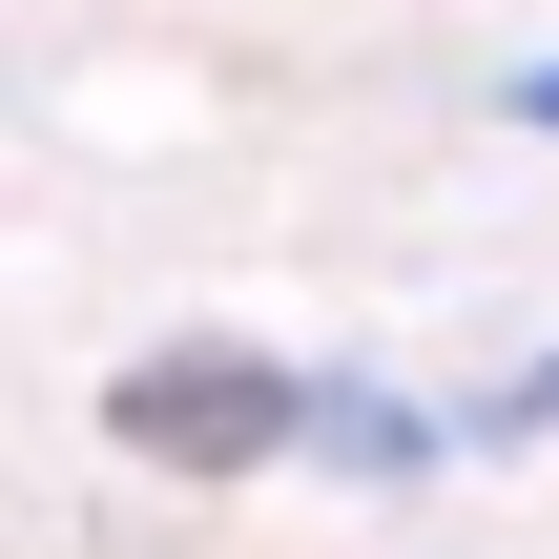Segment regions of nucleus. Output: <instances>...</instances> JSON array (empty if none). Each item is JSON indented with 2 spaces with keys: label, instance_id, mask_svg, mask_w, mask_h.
Masks as SVG:
<instances>
[{
  "label": "nucleus",
  "instance_id": "1",
  "mask_svg": "<svg viewBox=\"0 0 559 559\" xmlns=\"http://www.w3.org/2000/svg\"><path fill=\"white\" fill-rule=\"evenodd\" d=\"M290 415H311V373H290V353H145V373L104 394V436H124V456H166V477H270V456H290Z\"/></svg>",
  "mask_w": 559,
  "mask_h": 559
},
{
  "label": "nucleus",
  "instance_id": "2",
  "mask_svg": "<svg viewBox=\"0 0 559 559\" xmlns=\"http://www.w3.org/2000/svg\"><path fill=\"white\" fill-rule=\"evenodd\" d=\"M290 456H353V477H415V456H436V415H394V394H353V373H311V415H290Z\"/></svg>",
  "mask_w": 559,
  "mask_h": 559
},
{
  "label": "nucleus",
  "instance_id": "3",
  "mask_svg": "<svg viewBox=\"0 0 559 559\" xmlns=\"http://www.w3.org/2000/svg\"><path fill=\"white\" fill-rule=\"evenodd\" d=\"M519 124H559V62H519Z\"/></svg>",
  "mask_w": 559,
  "mask_h": 559
},
{
  "label": "nucleus",
  "instance_id": "4",
  "mask_svg": "<svg viewBox=\"0 0 559 559\" xmlns=\"http://www.w3.org/2000/svg\"><path fill=\"white\" fill-rule=\"evenodd\" d=\"M519 415H559V353H539V373H519Z\"/></svg>",
  "mask_w": 559,
  "mask_h": 559
}]
</instances>
